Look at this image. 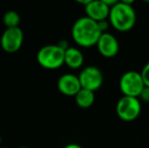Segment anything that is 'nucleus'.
Instances as JSON below:
<instances>
[{
    "label": "nucleus",
    "mask_w": 149,
    "mask_h": 148,
    "mask_svg": "<svg viewBox=\"0 0 149 148\" xmlns=\"http://www.w3.org/2000/svg\"><path fill=\"white\" fill-rule=\"evenodd\" d=\"M81 87L90 91H96L104 83V75L100 68L95 66H86L78 75Z\"/></svg>",
    "instance_id": "obj_6"
},
{
    "label": "nucleus",
    "mask_w": 149,
    "mask_h": 148,
    "mask_svg": "<svg viewBox=\"0 0 149 148\" xmlns=\"http://www.w3.org/2000/svg\"><path fill=\"white\" fill-rule=\"evenodd\" d=\"M97 51L104 58H114L118 55L120 45L118 39L110 33H104L96 44Z\"/></svg>",
    "instance_id": "obj_9"
},
{
    "label": "nucleus",
    "mask_w": 149,
    "mask_h": 148,
    "mask_svg": "<svg viewBox=\"0 0 149 148\" xmlns=\"http://www.w3.org/2000/svg\"><path fill=\"white\" fill-rule=\"evenodd\" d=\"M58 90L67 97H75L82 88L77 75L66 73L61 75L57 82Z\"/></svg>",
    "instance_id": "obj_10"
},
{
    "label": "nucleus",
    "mask_w": 149,
    "mask_h": 148,
    "mask_svg": "<svg viewBox=\"0 0 149 148\" xmlns=\"http://www.w3.org/2000/svg\"><path fill=\"white\" fill-rule=\"evenodd\" d=\"M139 99H141V101H145V103H149V87L145 86V88L143 89V91H142L141 94H140Z\"/></svg>",
    "instance_id": "obj_15"
},
{
    "label": "nucleus",
    "mask_w": 149,
    "mask_h": 148,
    "mask_svg": "<svg viewBox=\"0 0 149 148\" xmlns=\"http://www.w3.org/2000/svg\"><path fill=\"white\" fill-rule=\"evenodd\" d=\"M119 88L124 97H138L145 88L141 73L135 70L125 72L119 81Z\"/></svg>",
    "instance_id": "obj_4"
},
{
    "label": "nucleus",
    "mask_w": 149,
    "mask_h": 148,
    "mask_svg": "<svg viewBox=\"0 0 149 148\" xmlns=\"http://www.w3.org/2000/svg\"><path fill=\"white\" fill-rule=\"evenodd\" d=\"M109 22L118 32H129L136 24V11L132 2L118 1L110 10Z\"/></svg>",
    "instance_id": "obj_2"
},
{
    "label": "nucleus",
    "mask_w": 149,
    "mask_h": 148,
    "mask_svg": "<svg viewBox=\"0 0 149 148\" xmlns=\"http://www.w3.org/2000/svg\"><path fill=\"white\" fill-rule=\"evenodd\" d=\"M0 148H6V147H0Z\"/></svg>",
    "instance_id": "obj_19"
},
{
    "label": "nucleus",
    "mask_w": 149,
    "mask_h": 148,
    "mask_svg": "<svg viewBox=\"0 0 149 148\" xmlns=\"http://www.w3.org/2000/svg\"><path fill=\"white\" fill-rule=\"evenodd\" d=\"M0 143H1V136H0Z\"/></svg>",
    "instance_id": "obj_18"
},
{
    "label": "nucleus",
    "mask_w": 149,
    "mask_h": 148,
    "mask_svg": "<svg viewBox=\"0 0 149 148\" xmlns=\"http://www.w3.org/2000/svg\"><path fill=\"white\" fill-rule=\"evenodd\" d=\"M140 73H141V76H142V78H143L145 86L149 87V62H147V63L143 66V68H142Z\"/></svg>",
    "instance_id": "obj_14"
},
{
    "label": "nucleus",
    "mask_w": 149,
    "mask_h": 148,
    "mask_svg": "<svg viewBox=\"0 0 149 148\" xmlns=\"http://www.w3.org/2000/svg\"><path fill=\"white\" fill-rule=\"evenodd\" d=\"M0 50H1V46H0Z\"/></svg>",
    "instance_id": "obj_20"
},
{
    "label": "nucleus",
    "mask_w": 149,
    "mask_h": 148,
    "mask_svg": "<svg viewBox=\"0 0 149 148\" xmlns=\"http://www.w3.org/2000/svg\"><path fill=\"white\" fill-rule=\"evenodd\" d=\"M2 22H3V24L6 28H19L20 16L14 10H9V11L4 13L3 17H2Z\"/></svg>",
    "instance_id": "obj_13"
},
{
    "label": "nucleus",
    "mask_w": 149,
    "mask_h": 148,
    "mask_svg": "<svg viewBox=\"0 0 149 148\" xmlns=\"http://www.w3.org/2000/svg\"><path fill=\"white\" fill-rule=\"evenodd\" d=\"M24 44V32L20 28H5L0 38L1 50L6 53H15Z\"/></svg>",
    "instance_id": "obj_7"
},
{
    "label": "nucleus",
    "mask_w": 149,
    "mask_h": 148,
    "mask_svg": "<svg viewBox=\"0 0 149 148\" xmlns=\"http://www.w3.org/2000/svg\"><path fill=\"white\" fill-rule=\"evenodd\" d=\"M19 148H30V147H26V146H22V147H19Z\"/></svg>",
    "instance_id": "obj_17"
},
{
    "label": "nucleus",
    "mask_w": 149,
    "mask_h": 148,
    "mask_svg": "<svg viewBox=\"0 0 149 148\" xmlns=\"http://www.w3.org/2000/svg\"><path fill=\"white\" fill-rule=\"evenodd\" d=\"M84 63V56L83 53L75 47H69L65 51L64 64L71 69H79L82 67Z\"/></svg>",
    "instance_id": "obj_11"
},
{
    "label": "nucleus",
    "mask_w": 149,
    "mask_h": 148,
    "mask_svg": "<svg viewBox=\"0 0 149 148\" xmlns=\"http://www.w3.org/2000/svg\"><path fill=\"white\" fill-rule=\"evenodd\" d=\"M75 103L81 109H88L91 107L94 103L95 99V95H94L93 91L87 90V89L81 88L80 91L74 97Z\"/></svg>",
    "instance_id": "obj_12"
},
{
    "label": "nucleus",
    "mask_w": 149,
    "mask_h": 148,
    "mask_svg": "<svg viewBox=\"0 0 149 148\" xmlns=\"http://www.w3.org/2000/svg\"><path fill=\"white\" fill-rule=\"evenodd\" d=\"M63 148H82V146H80L79 144H76V143H69V144L65 145Z\"/></svg>",
    "instance_id": "obj_16"
},
{
    "label": "nucleus",
    "mask_w": 149,
    "mask_h": 148,
    "mask_svg": "<svg viewBox=\"0 0 149 148\" xmlns=\"http://www.w3.org/2000/svg\"><path fill=\"white\" fill-rule=\"evenodd\" d=\"M102 33L98 24L87 16H82L75 20L71 28V37L73 41L82 48L96 46Z\"/></svg>",
    "instance_id": "obj_1"
},
{
    "label": "nucleus",
    "mask_w": 149,
    "mask_h": 148,
    "mask_svg": "<svg viewBox=\"0 0 149 148\" xmlns=\"http://www.w3.org/2000/svg\"><path fill=\"white\" fill-rule=\"evenodd\" d=\"M141 101L138 97H122L116 105V113L124 122H132L141 114Z\"/></svg>",
    "instance_id": "obj_5"
},
{
    "label": "nucleus",
    "mask_w": 149,
    "mask_h": 148,
    "mask_svg": "<svg viewBox=\"0 0 149 148\" xmlns=\"http://www.w3.org/2000/svg\"><path fill=\"white\" fill-rule=\"evenodd\" d=\"M65 50L58 45H47L42 47L37 54L39 65L48 70H55L64 65Z\"/></svg>",
    "instance_id": "obj_3"
},
{
    "label": "nucleus",
    "mask_w": 149,
    "mask_h": 148,
    "mask_svg": "<svg viewBox=\"0 0 149 148\" xmlns=\"http://www.w3.org/2000/svg\"><path fill=\"white\" fill-rule=\"evenodd\" d=\"M111 7L104 2V0H89L84 6L85 16L96 22L109 19Z\"/></svg>",
    "instance_id": "obj_8"
}]
</instances>
